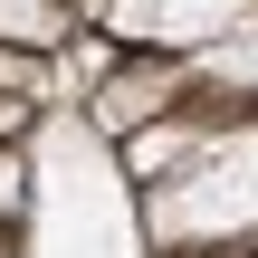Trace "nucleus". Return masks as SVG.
Here are the masks:
<instances>
[{"mask_svg": "<svg viewBox=\"0 0 258 258\" xmlns=\"http://www.w3.org/2000/svg\"><path fill=\"white\" fill-rule=\"evenodd\" d=\"M258 0H115L105 29L124 48H163V57H201L211 38H230Z\"/></svg>", "mask_w": 258, "mask_h": 258, "instance_id": "nucleus-1", "label": "nucleus"}, {"mask_svg": "<svg viewBox=\"0 0 258 258\" xmlns=\"http://www.w3.org/2000/svg\"><path fill=\"white\" fill-rule=\"evenodd\" d=\"M191 67H201V86H220L230 105H249V96H258V10L239 19V29H230V38H211Z\"/></svg>", "mask_w": 258, "mask_h": 258, "instance_id": "nucleus-2", "label": "nucleus"}, {"mask_svg": "<svg viewBox=\"0 0 258 258\" xmlns=\"http://www.w3.org/2000/svg\"><path fill=\"white\" fill-rule=\"evenodd\" d=\"M57 38H67V10H57V0H0V48L48 57Z\"/></svg>", "mask_w": 258, "mask_h": 258, "instance_id": "nucleus-3", "label": "nucleus"}, {"mask_svg": "<svg viewBox=\"0 0 258 258\" xmlns=\"http://www.w3.org/2000/svg\"><path fill=\"white\" fill-rule=\"evenodd\" d=\"M29 182H38V163H19V153L0 144V220H10V211L29 201Z\"/></svg>", "mask_w": 258, "mask_h": 258, "instance_id": "nucleus-4", "label": "nucleus"}, {"mask_svg": "<svg viewBox=\"0 0 258 258\" xmlns=\"http://www.w3.org/2000/svg\"><path fill=\"white\" fill-rule=\"evenodd\" d=\"M0 86H38V67H10V57H0Z\"/></svg>", "mask_w": 258, "mask_h": 258, "instance_id": "nucleus-5", "label": "nucleus"}, {"mask_svg": "<svg viewBox=\"0 0 258 258\" xmlns=\"http://www.w3.org/2000/svg\"><path fill=\"white\" fill-rule=\"evenodd\" d=\"M0 258H10V239H0Z\"/></svg>", "mask_w": 258, "mask_h": 258, "instance_id": "nucleus-6", "label": "nucleus"}]
</instances>
